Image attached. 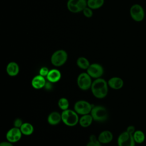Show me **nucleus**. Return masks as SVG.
Listing matches in <instances>:
<instances>
[{"instance_id":"1","label":"nucleus","mask_w":146,"mask_h":146,"mask_svg":"<svg viewBox=\"0 0 146 146\" xmlns=\"http://www.w3.org/2000/svg\"><path fill=\"white\" fill-rule=\"evenodd\" d=\"M91 92L94 96L98 99H103L105 98L108 91V83L101 78L96 79L91 85Z\"/></svg>"},{"instance_id":"2","label":"nucleus","mask_w":146,"mask_h":146,"mask_svg":"<svg viewBox=\"0 0 146 146\" xmlns=\"http://www.w3.org/2000/svg\"><path fill=\"white\" fill-rule=\"evenodd\" d=\"M136 128L133 125H129L125 131L121 133L118 136L117 143L118 146H135L133 133Z\"/></svg>"},{"instance_id":"3","label":"nucleus","mask_w":146,"mask_h":146,"mask_svg":"<svg viewBox=\"0 0 146 146\" xmlns=\"http://www.w3.org/2000/svg\"><path fill=\"white\" fill-rule=\"evenodd\" d=\"M62 121L67 126L74 127L76 125L79 121L78 113L72 110L67 109L63 111L61 113Z\"/></svg>"},{"instance_id":"4","label":"nucleus","mask_w":146,"mask_h":146,"mask_svg":"<svg viewBox=\"0 0 146 146\" xmlns=\"http://www.w3.org/2000/svg\"><path fill=\"white\" fill-rule=\"evenodd\" d=\"M91 115L94 120L98 122H103L107 119L108 112L107 109L101 106H96L92 107Z\"/></svg>"},{"instance_id":"5","label":"nucleus","mask_w":146,"mask_h":146,"mask_svg":"<svg viewBox=\"0 0 146 146\" xmlns=\"http://www.w3.org/2000/svg\"><path fill=\"white\" fill-rule=\"evenodd\" d=\"M67 54L63 50L55 51L51 57V62L54 66L60 67L63 65L67 60Z\"/></svg>"},{"instance_id":"6","label":"nucleus","mask_w":146,"mask_h":146,"mask_svg":"<svg viewBox=\"0 0 146 146\" xmlns=\"http://www.w3.org/2000/svg\"><path fill=\"white\" fill-rule=\"evenodd\" d=\"M92 82L91 77L87 72H82L80 74L77 78V84L80 89L83 91L88 90L91 88Z\"/></svg>"},{"instance_id":"7","label":"nucleus","mask_w":146,"mask_h":146,"mask_svg":"<svg viewBox=\"0 0 146 146\" xmlns=\"http://www.w3.org/2000/svg\"><path fill=\"white\" fill-rule=\"evenodd\" d=\"M87 5V2L86 0H68L67 7L70 11L77 13L83 11Z\"/></svg>"},{"instance_id":"8","label":"nucleus","mask_w":146,"mask_h":146,"mask_svg":"<svg viewBox=\"0 0 146 146\" xmlns=\"http://www.w3.org/2000/svg\"><path fill=\"white\" fill-rule=\"evenodd\" d=\"M92 106L86 100H79L74 104V111L82 115L89 114L92 110Z\"/></svg>"},{"instance_id":"9","label":"nucleus","mask_w":146,"mask_h":146,"mask_svg":"<svg viewBox=\"0 0 146 146\" xmlns=\"http://www.w3.org/2000/svg\"><path fill=\"white\" fill-rule=\"evenodd\" d=\"M131 18L136 22L142 21L145 17V13L143 7L139 4H134L130 9Z\"/></svg>"},{"instance_id":"10","label":"nucleus","mask_w":146,"mask_h":146,"mask_svg":"<svg viewBox=\"0 0 146 146\" xmlns=\"http://www.w3.org/2000/svg\"><path fill=\"white\" fill-rule=\"evenodd\" d=\"M87 74L93 78H100L104 73L103 67L98 63H93L90 65L87 69Z\"/></svg>"},{"instance_id":"11","label":"nucleus","mask_w":146,"mask_h":146,"mask_svg":"<svg viewBox=\"0 0 146 146\" xmlns=\"http://www.w3.org/2000/svg\"><path fill=\"white\" fill-rule=\"evenodd\" d=\"M22 135V133L20 128L14 127L7 131L6 137L8 141L13 143L18 141L21 139Z\"/></svg>"},{"instance_id":"12","label":"nucleus","mask_w":146,"mask_h":146,"mask_svg":"<svg viewBox=\"0 0 146 146\" xmlns=\"http://www.w3.org/2000/svg\"><path fill=\"white\" fill-rule=\"evenodd\" d=\"M108 86L113 90H120L124 85L123 80L119 77H112L108 81Z\"/></svg>"},{"instance_id":"13","label":"nucleus","mask_w":146,"mask_h":146,"mask_svg":"<svg viewBox=\"0 0 146 146\" xmlns=\"http://www.w3.org/2000/svg\"><path fill=\"white\" fill-rule=\"evenodd\" d=\"M46 84L44 77L38 75L34 76L31 81V85L35 89H41Z\"/></svg>"},{"instance_id":"14","label":"nucleus","mask_w":146,"mask_h":146,"mask_svg":"<svg viewBox=\"0 0 146 146\" xmlns=\"http://www.w3.org/2000/svg\"><path fill=\"white\" fill-rule=\"evenodd\" d=\"M98 139L102 144H108L112 140L113 134L111 131L105 130L99 134Z\"/></svg>"},{"instance_id":"15","label":"nucleus","mask_w":146,"mask_h":146,"mask_svg":"<svg viewBox=\"0 0 146 146\" xmlns=\"http://www.w3.org/2000/svg\"><path fill=\"white\" fill-rule=\"evenodd\" d=\"M62 120V116L58 112L53 111L47 117V121L51 125L58 124Z\"/></svg>"},{"instance_id":"16","label":"nucleus","mask_w":146,"mask_h":146,"mask_svg":"<svg viewBox=\"0 0 146 146\" xmlns=\"http://www.w3.org/2000/svg\"><path fill=\"white\" fill-rule=\"evenodd\" d=\"M6 72L10 76H17L19 72V65L15 62H11L7 65Z\"/></svg>"},{"instance_id":"17","label":"nucleus","mask_w":146,"mask_h":146,"mask_svg":"<svg viewBox=\"0 0 146 146\" xmlns=\"http://www.w3.org/2000/svg\"><path fill=\"white\" fill-rule=\"evenodd\" d=\"M46 78L51 83H56L60 79L61 73L57 69L50 70Z\"/></svg>"},{"instance_id":"18","label":"nucleus","mask_w":146,"mask_h":146,"mask_svg":"<svg viewBox=\"0 0 146 146\" xmlns=\"http://www.w3.org/2000/svg\"><path fill=\"white\" fill-rule=\"evenodd\" d=\"M93 120L94 119L91 115L87 114L82 115V116L79 119V123L82 127L86 128L91 125Z\"/></svg>"},{"instance_id":"19","label":"nucleus","mask_w":146,"mask_h":146,"mask_svg":"<svg viewBox=\"0 0 146 146\" xmlns=\"http://www.w3.org/2000/svg\"><path fill=\"white\" fill-rule=\"evenodd\" d=\"M133 136L136 144H142L145 140L144 132L140 129H136L133 133Z\"/></svg>"},{"instance_id":"20","label":"nucleus","mask_w":146,"mask_h":146,"mask_svg":"<svg viewBox=\"0 0 146 146\" xmlns=\"http://www.w3.org/2000/svg\"><path fill=\"white\" fill-rule=\"evenodd\" d=\"M23 135L29 136L31 135L34 132L33 125L29 123H24L20 128Z\"/></svg>"},{"instance_id":"21","label":"nucleus","mask_w":146,"mask_h":146,"mask_svg":"<svg viewBox=\"0 0 146 146\" xmlns=\"http://www.w3.org/2000/svg\"><path fill=\"white\" fill-rule=\"evenodd\" d=\"M76 64L83 70H87L90 65L88 60L84 57H79L76 60Z\"/></svg>"},{"instance_id":"22","label":"nucleus","mask_w":146,"mask_h":146,"mask_svg":"<svg viewBox=\"0 0 146 146\" xmlns=\"http://www.w3.org/2000/svg\"><path fill=\"white\" fill-rule=\"evenodd\" d=\"M104 0H87V6L91 9H97L102 7Z\"/></svg>"},{"instance_id":"23","label":"nucleus","mask_w":146,"mask_h":146,"mask_svg":"<svg viewBox=\"0 0 146 146\" xmlns=\"http://www.w3.org/2000/svg\"><path fill=\"white\" fill-rule=\"evenodd\" d=\"M58 105L59 107L63 111L66 110L68 109L69 107V102L67 98H61L58 103Z\"/></svg>"},{"instance_id":"24","label":"nucleus","mask_w":146,"mask_h":146,"mask_svg":"<svg viewBox=\"0 0 146 146\" xmlns=\"http://www.w3.org/2000/svg\"><path fill=\"white\" fill-rule=\"evenodd\" d=\"M86 146H101V143L94 135H92L90 137V141Z\"/></svg>"},{"instance_id":"25","label":"nucleus","mask_w":146,"mask_h":146,"mask_svg":"<svg viewBox=\"0 0 146 146\" xmlns=\"http://www.w3.org/2000/svg\"><path fill=\"white\" fill-rule=\"evenodd\" d=\"M83 14L84 15V16L87 18H90L92 15V11L91 9L88 7H86L83 9Z\"/></svg>"},{"instance_id":"26","label":"nucleus","mask_w":146,"mask_h":146,"mask_svg":"<svg viewBox=\"0 0 146 146\" xmlns=\"http://www.w3.org/2000/svg\"><path fill=\"white\" fill-rule=\"evenodd\" d=\"M49 70L47 67H42L40 70H39V75L43 76V77H45V76H47L48 72H49Z\"/></svg>"},{"instance_id":"27","label":"nucleus","mask_w":146,"mask_h":146,"mask_svg":"<svg viewBox=\"0 0 146 146\" xmlns=\"http://www.w3.org/2000/svg\"><path fill=\"white\" fill-rule=\"evenodd\" d=\"M22 124H23V122H22V120L21 119L17 118L14 121V125L15 127L20 128Z\"/></svg>"},{"instance_id":"28","label":"nucleus","mask_w":146,"mask_h":146,"mask_svg":"<svg viewBox=\"0 0 146 146\" xmlns=\"http://www.w3.org/2000/svg\"><path fill=\"white\" fill-rule=\"evenodd\" d=\"M0 146H14L13 144L9 141H3L0 144Z\"/></svg>"}]
</instances>
